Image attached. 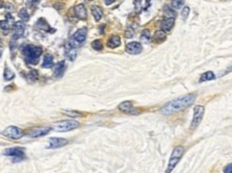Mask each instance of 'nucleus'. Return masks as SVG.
Returning a JSON list of instances; mask_svg holds the SVG:
<instances>
[{"instance_id":"f257e3e1","label":"nucleus","mask_w":232,"mask_h":173,"mask_svg":"<svg viewBox=\"0 0 232 173\" xmlns=\"http://www.w3.org/2000/svg\"><path fill=\"white\" fill-rule=\"evenodd\" d=\"M195 99L196 96L194 94H186L184 95V96L179 97V99H174V101L165 105L160 109V113L164 114V116H170V114H173L178 111L186 109V108H188L195 102Z\"/></svg>"},{"instance_id":"f03ea898","label":"nucleus","mask_w":232,"mask_h":173,"mask_svg":"<svg viewBox=\"0 0 232 173\" xmlns=\"http://www.w3.org/2000/svg\"><path fill=\"white\" fill-rule=\"evenodd\" d=\"M22 53L27 63L37 64L39 62V58L42 55V49L34 45H24L22 47Z\"/></svg>"},{"instance_id":"7ed1b4c3","label":"nucleus","mask_w":232,"mask_h":173,"mask_svg":"<svg viewBox=\"0 0 232 173\" xmlns=\"http://www.w3.org/2000/svg\"><path fill=\"white\" fill-rule=\"evenodd\" d=\"M184 154V147H181V145H178L175 147V149L173 150L172 154H171V157H170V160H169V164H168V168H167L166 172H171L173 169L175 168V166L178 164V162L180 161V159L182 158Z\"/></svg>"},{"instance_id":"20e7f679","label":"nucleus","mask_w":232,"mask_h":173,"mask_svg":"<svg viewBox=\"0 0 232 173\" xmlns=\"http://www.w3.org/2000/svg\"><path fill=\"white\" fill-rule=\"evenodd\" d=\"M79 123L75 120H69V121H63V122H60L58 124H56L55 126V130L58 133H66L70 132V130H73V129L78 128Z\"/></svg>"},{"instance_id":"39448f33","label":"nucleus","mask_w":232,"mask_h":173,"mask_svg":"<svg viewBox=\"0 0 232 173\" xmlns=\"http://www.w3.org/2000/svg\"><path fill=\"white\" fill-rule=\"evenodd\" d=\"M86 39H87V30H86L85 28L79 29V30H77L76 32L74 33V35L71 37L69 43H70L73 47H78L79 45H81L83 42L86 41Z\"/></svg>"},{"instance_id":"423d86ee","label":"nucleus","mask_w":232,"mask_h":173,"mask_svg":"<svg viewBox=\"0 0 232 173\" xmlns=\"http://www.w3.org/2000/svg\"><path fill=\"white\" fill-rule=\"evenodd\" d=\"M2 135L10 139H14V140H17V139H20L23 136H24V132L22 129L18 128L16 126H9L5 129L2 132Z\"/></svg>"},{"instance_id":"0eeeda50","label":"nucleus","mask_w":232,"mask_h":173,"mask_svg":"<svg viewBox=\"0 0 232 173\" xmlns=\"http://www.w3.org/2000/svg\"><path fill=\"white\" fill-rule=\"evenodd\" d=\"M3 155L10 156V157L14 158V161H19V160L24 159L25 157V152L22 147H10L7 149L3 152Z\"/></svg>"},{"instance_id":"6e6552de","label":"nucleus","mask_w":232,"mask_h":173,"mask_svg":"<svg viewBox=\"0 0 232 173\" xmlns=\"http://www.w3.org/2000/svg\"><path fill=\"white\" fill-rule=\"evenodd\" d=\"M203 114H204L203 106L199 105V106H196V107L194 108V116H193V121H192V124H191L192 128H196V127L201 123V120H202V118H203Z\"/></svg>"},{"instance_id":"1a4fd4ad","label":"nucleus","mask_w":232,"mask_h":173,"mask_svg":"<svg viewBox=\"0 0 232 173\" xmlns=\"http://www.w3.org/2000/svg\"><path fill=\"white\" fill-rule=\"evenodd\" d=\"M68 144V140L64 138H51L48 141V144L46 145L47 149H58Z\"/></svg>"},{"instance_id":"9d476101","label":"nucleus","mask_w":232,"mask_h":173,"mask_svg":"<svg viewBox=\"0 0 232 173\" xmlns=\"http://www.w3.org/2000/svg\"><path fill=\"white\" fill-rule=\"evenodd\" d=\"M51 127H39V128H33L28 133V136L31 138H37V137L45 136L51 132Z\"/></svg>"},{"instance_id":"9b49d317","label":"nucleus","mask_w":232,"mask_h":173,"mask_svg":"<svg viewBox=\"0 0 232 173\" xmlns=\"http://www.w3.org/2000/svg\"><path fill=\"white\" fill-rule=\"evenodd\" d=\"M64 54H65V57L68 58L69 60L74 61V60L76 59V56H77L76 47H73L69 42H66L65 45H64Z\"/></svg>"},{"instance_id":"f8f14e48","label":"nucleus","mask_w":232,"mask_h":173,"mask_svg":"<svg viewBox=\"0 0 232 173\" xmlns=\"http://www.w3.org/2000/svg\"><path fill=\"white\" fill-rule=\"evenodd\" d=\"M142 50V46L139 42H131L126 45V51L131 55H137Z\"/></svg>"},{"instance_id":"ddd939ff","label":"nucleus","mask_w":232,"mask_h":173,"mask_svg":"<svg viewBox=\"0 0 232 173\" xmlns=\"http://www.w3.org/2000/svg\"><path fill=\"white\" fill-rule=\"evenodd\" d=\"M25 32V25L23 22H17L14 25V31H13V40H18L24 35Z\"/></svg>"},{"instance_id":"4468645a","label":"nucleus","mask_w":232,"mask_h":173,"mask_svg":"<svg viewBox=\"0 0 232 173\" xmlns=\"http://www.w3.org/2000/svg\"><path fill=\"white\" fill-rule=\"evenodd\" d=\"M173 25H174V18L170 17V18H166V19L162 20L160 26L162 31H164V32L167 33L173 28Z\"/></svg>"},{"instance_id":"2eb2a0df","label":"nucleus","mask_w":232,"mask_h":173,"mask_svg":"<svg viewBox=\"0 0 232 173\" xmlns=\"http://www.w3.org/2000/svg\"><path fill=\"white\" fill-rule=\"evenodd\" d=\"M64 72H65V62L64 61L58 62L55 65V67H54V74H55V76L60 78V77H62V75L64 74Z\"/></svg>"},{"instance_id":"dca6fc26","label":"nucleus","mask_w":232,"mask_h":173,"mask_svg":"<svg viewBox=\"0 0 232 173\" xmlns=\"http://www.w3.org/2000/svg\"><path fill=\"white\" fill-rule=\"evenodd\" d=\"M74 12L79 19H86L87 18V10L83 5H78L74 9Z\"/></svg>"},{"instance_id":"f3484780","label":"nucleus","mask_w":232,"mask_h":173,"mask_svg":"<svg viewBox=\"0 0 232 173\" xmlns=\"http://www.w3.org/2000/svg\"><path fill=\"white\" fill-rule=\"evenodd\" d=\"M121 44V40L118 35H112L107 42V46L110 47V48H116V47L120 46Z\"/></svg>"},{"instance_id":"a211bd4d","label":"nucleus","mask_w":232,"mask_h":173,"mask_svg":"<svg viewBox=\"0 0 232 173\" xmlns=\"http://www.w3.org/2000/svg\"><path fill=\"white\" fill-rule=\"evenodd\" d=\"M91 12H92V15H93V17H94V19L97 20V22H99V20L102 18V16H103V10H102L100 7H97V5H93V7L91 8Z\"/></svg>"},{"instance_id":"6ab92c4d","label":"nucleus","mask_w":232,"mask_h":173,"mask_svg":"<svg viewBox=\"0 0 232 173\" xmlns=\"http://www.w3.org/2000/svg\"><path fill=\"white\" fill-rule=\"evenodd\" d=\"M119 109L123 112H126V113H132L133 104H132V102H123L122 104L119 105Z\"/></svg>"},{"instance_id":"aec40b11","label":"nucleus","mask_w":232,"mask_h":173,"mask_svg":"<svg viewBox=\"0 0 232 173\" xmlns=\"http://www.w3.org/2000/svg\"><path fill=\"white\" fill-rule=\"evenodd\" d=\"M53 65H54V58H53V56L49 55V54L45 55L42 66H43V67H45V68H48V67H51Z\"/></svg>"},{"instance_id":"412c9836","label":"nucleus","mask_w":232,"mask_h":173,"mask_svg":"<svg viewBox=\"0 0 232 173\" xmlns=\"http://www.w3.org/2000/svg\"><path fill=\"white\" fill-rule=\"evenodd\" d=\"M166 39H167L166 32H164V31H162V30L155 32L153 35V40L155 42H157V43H163Z\"/></svg>"},{"instance_id":"4be33fe9","label":"nucleus","mask_w":232,"mask_h":173,"mask_svg":"<svg viewBox=\"0 0 232 173\" xmlns=\"http://www.w3.org/2000/svg\"><path fill=\"white\" fill-rule=\"evenodd\" d=\"M215 78V75L213 72H206L204 74L201 75V77H200V82H203V81H208V80H213V79Z\"/></svg>"},{"instance_id":"5701e85b","label":"nucleus","mask_w":232,"mask_h":173,"mask_svg":"<svg viewBox=\"0 0 232 173\" xmlns=\"http://www.w3.org/2000/svg\"><path fill=\"white\" fill-rule=\"evenodd\" d=\"M37 27H39L40 29H42V30H45V31H49V30H51L48 24H47V22H46V20L43 19V18H41V19L37 22Z\"/></svg>"},{"instance_id":"b1692460","label":"nucleus","mask_w":232,"mask_h":173,"mask_svg":"<svg viewBox=\"0 0 232 173\" xmlns=\"http://www.w3.org/2000/svg\"><path fill=\"white\" fill-rule=\"evenodd\" d=\"M184 1L185 0H172L171 7H172L173 10H180L184 5Z\"/></svg>"},{"instance_id":"393cba45","label":"nucleus","mask_w":232,"mask_h":173,"mask_svg":"<svg viewBox=\"0 0 232 173\" xmlns=\"http://www.w3.org/2000/svg\"><path fill=\"white\" fill-rule=\"evenodd\" d=\"M140 39H141V42H143V43H150V42H151V36H150L149 31L143 30V32L141 33L140 35Z\"/></svg>"},{"instance_id":"a878e982","label":"nucleus","mask_w":232,"mask_h":173,"mask_svg":"<svg viewBox=\"0 0 232 173\" xmlns=\"http://www.w3.org/2000/svg\"><path fill=\"white\" fill-rule=\"evenodd\" d=\"M0 28L2 29L5 32H8L9 29L11 28V24H10L9 19L8 20H1V22H0Z\"/></svg>"},{"instance_id":"bb28decb","label":"nucleus","mask_w":232,"mask_h":173,"mask_svg":"<svg viewBox=\"0 0 232 173\" xmlns=\"http://www.w3.org/2000/svg\"><path fill=\"white\" fill-rule=\"evenodd\" d=\"M19 17L20 19L23 20V22H27V20H29V14L28 12H27L26 9H22L19 11Z\"/></svg>"},{"instance_id":"cd10ccee","label":"nucleus","mask_w":232,"mask_h":173,"mask_svg":"<svg viewBox=\"0 0 232 173\" xmlns=\"http://www.w3.org/2000/svg\"><path fill=\"white\" fill-rule=\"evenodd\" d=\"M92 48L94 50H102L103 49V44L100 40H97V41L92 42Z\"/></svg>"},{"instance_id":"c85d7f7f","label":"nucleus","mask_w":232,"mask_h":173,"mask_svg":"<svg viewBox=\"0 0 232 173\" xmlns=\"http://www.w3.org/2000/svg\"><path fill=\"white\" fill-rule=\"evenodd\" d=\"M13 77H14V73L12 72L9 67H5V80H11V79H13Z\"/></svg>"},{"instance_id":"c756f323","label":"nucleus","mask_w":232,"mask_h":173,"mask_svg":"<svg viewBox=\"0 0 232 173\" xmlns=\"http://www.w3.org/2000/svg\"><path fill=\"white\" fill-rule=\"evenodd\" d=\"M188 14H189V8H188V7H185L183 10H182V12H181L182 19H183V20L186 19L187 16H188Z\"/></svg>"},{"instance_id":"7c9ffc66","label":"nucleus","mask_w":232,"mask_h":173,"mask_svg":"<svg viewBox=\"0 0 232 173\" xmlns=\"http://www.w3.org/2000/svg\"><path fill=\"white\" fill-rule=\"evenodd\" d=\"M63 112L70 116H81V113H79V112H75V111H68V110H64Z\"/></svg>"},{"instance_id":"2f4dec72","label":"nucleus","mask_w":232,"mask_h":173,"mask_svg":"<svg viewBox=\"0 0 232 173\" xmlns=\"http://www.w3.org/2000/svg\"><path fill=\"white\" fill-rule=\"evenodd\" d=\"M29 78L32 79V80L37 79V71H31V72L29 73Z\"/></svg>"},{"instance_id":"473e14b6","label":"nucleus","mask_w":232,"mask_h":173,"mask_svg":"<svg viewBox=\"0 0 232 173\" xmlns=\"http://www.w3.org/2000/svg\"><path fill=\"white\" fill-rule=\"evenodd\" d=\"M133 35H134V30H132V29H127L126 33H125V36L126 37H133Z\"/></svg>"},{"instance_id":"72a5a7b5","label":"nucleus","mask_w":232,"mask_h":173,"mask_svg":"<svg viewBox=\"0 0 232 173\" xmlns=\"http://www.w3.org/2000/svg\"><path fill=\"white\" fill-rule=\"evenodd\" d=\"M231 171H232V164H229L225 169H223V172L225 173H231Z\"/></svg>"},{"instance_id":"f704fd0d","label":"nucleus","mask_w":232,"mask_h":173,"mask_svg":"<svg viewBox=\"0 0 232 173\" xmlns=\"http://www.w3.org/2000/svg\"><path fill=\"white\" fill-rule=\"evenodd\" d=\"M116 0H105V5H111V3H114Z\"/></svg>"},{"instance_id":"c9c22d12","label":"nucleus","mask_w":232,"mask_h":173,"mask_svg":"<svg viewBox=\"0 0 232 173\" xmlns=\"http://www.w3.org/2000/svg\"><path fill=\"white\" fill-rule=\"evenodd\" d=\"M3 5H3V2H1V1H0V8H2Z\"/></svg>"},{"instance_id":"e433bc0d","label":"nucleus","mask_w":232,"mask_h":173,"mask_svg":"<svg viewBox=\"0 0 232 173\" xmlns=\"http://www.w3.org/2000/svg\"><path fill=\"white\" fill-rule=\"evenodd\" d=\"M1 55H2V50L0 49V57H1Z\"/></svg>"}]
</instances>
